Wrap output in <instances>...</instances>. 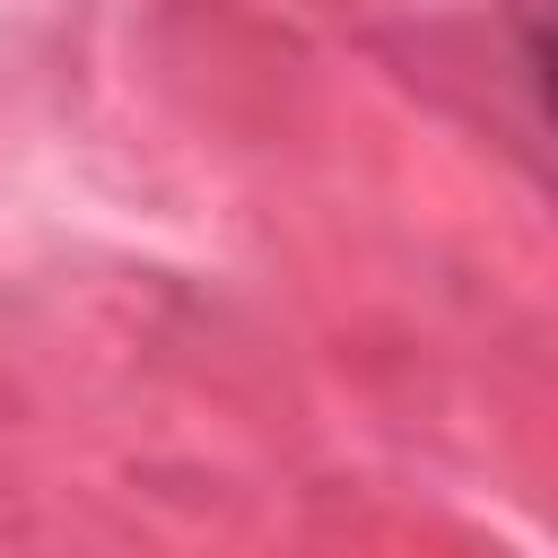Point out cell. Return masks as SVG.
Segmentation results:
<instances>
[{"label":"cell","instance_id":"obj_1","mask_svg":"<svg viewBox=\"0 0 558 558\" xmlns=\"http://www.w3.org/2000/svg\"><path fill=\"white\" fill-rule=\"evenodd\" d=\"M532 52H541V87H549V113H558V9L532 17Z\"/></svg>","mask_w":558,"mask_h":558}]
</instances>
